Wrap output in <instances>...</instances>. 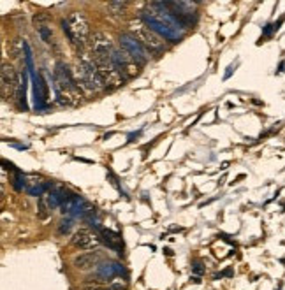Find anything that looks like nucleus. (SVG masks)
<instances>
[{
	"label": "nucleus",
	"instance_id": "obj_1",
	"mask_svg": "<svg viewBox=\"0 0 285 290\" xmlns=\"http://www.w3.org/2000/svg\"><path fill=\"white\" fill-rule=\"evenodd\" d=\"M141 18H143L146 27L152 29L155 34H159L162 39H167L171 42H180L181 40L183 29L174 20L173 14L169 12V9L165 7L164 2H152L150 9L143 11Z\"/></svg>",
	"mask_w": 285,
	"mask_h": 290
},
{
	"label": "nucleus",
	"instance_id": "obj_2",
	"mask_svg": "<svg viewBox=\"0 0 285 290\" xmlns=\"http://www.w3.org/2000/svg\"><path fill=\"white\" fill-rule=\"evenodd\" d=\"M62 30L65 32L71 44L83 48L90 39V25L88 20L81 12H71L65 20H62Z\"/></svg>",
	"mask_w": 285,
	"mask_h": 290
},
{
	"label": "nucleus",
	"instance_id": "obj_3",
	"mask_svg": "<svg viewBox=\"0 0 285 290\" xmlns=\"http://www.w3.org/2000/svg\"><path fill=\"white\" fill-rule=\"evenodd\" d=\"M76 81L78 83H81L86 90H90V92H97V90H101L102 86H104L95 60L86 57V55H83V57L78 60Z\"/></svg>",
	"mask_w": 285,
	"mask_h": 290
},
{
	"label": "nucleus",
	"instance_id": "obj_4",
	"mask_svg": "<svg viewBox=\"0 0 285 290\" xmlns=\"http://www.w3.org/2000/svg\"><path fill=\"white\" fill-rule=\"evenodd\" d=\"M90 49H92V58L97 65H111L113 55V40L108 34L95 32L90 39Z\"/></svg>",
	"mask_w": 285,
	"mask_h": 290
},
{
	"label": "nucleus",
	"instance_id": "obj_5",
	"mask_svg": "<svg viewBox=\"0 0 285 290\" xmlns=\"http://www.w3.org/2000/svg\"><path fill=\"white\" fill-rule=\"evenodd\" d=\"M120 46L136 64L145 65L148 62V49L141 44V40L130 34H120Z\"/></svg>",
	"mask_w": 285,
	"mask_h": 290
},
{
	"label": "nucleus",
	"instance_id": "obj_6",
	"mask_svg": "<svg viewBox=\"0 0 285 290\" xmlns=\"http://www.w3.org/2000/svg\"><path fill=\"white\" fill-rule=\"evenodd\" d=\"M18 88H20V76L16 69L9 64L2 65V97L5 101L18 97Z\"/></svg>",
	"mask_w": 285,
	"mask_h": 290
},
{
	"label": "nucleus",
	"instance_id": "obj_7",
	"mask_svg": "<svg viewBox=\"0 0 285 290\" xmlns=\"http://www.w3.org/2000/svg\"><path fill=\"white\" fill-rule=\"evenodd\" d=\"M99 67V74H101V79L104 83V86L108 90H115V88H120L122 85H125V74L122 71H118L115 65H97Z\"/></svg>",
	"mask_w": 285,
	"mask_h": 290
},
{
	"label": "nucleus",
	"instance_id": "obj_8",
	"mask_svg": "<svg viewBox=\"0 0 285 290\" xmlns=\"http://www.w3.org/2000/svg\"><path fill=\"white\" fill-rule=\"evenodd\" d=\"M71 243L74 248H80V250H95L101 245V239L95 232H90L88 229H80L74 232Z\"/></svg>",
	"mask_w": 285,
	"mask_h": 290
},
{
	"label": "nucleus",
	"instance_id": "obj_9",
	"mask_svg": "<svg viewBox=\"0 0 285 290\" xmlns=\"http://www.w3.org/2000/svg\"><path fill=\"white\" fill-rule=\"evenodd\" d=\"M122 274L127 276V271H125V267L122 266V264H118V262H102V264H99L95 269L97 282H108V280L117 278V276H122Z\"/></svg>",
	"mask_w": 285,
	"mask_h": 290
},
{
	"label": "nucleus",
	"instance_id": "obj_10",
	"mask_svg": "<svg viewBox=\"0 0 285 290\" xmlns=\"http://www.w3.org/2000/svg\"><path fill=\"white\" fill-rule=\"evenodd\" d=\"M136 37L141 40V44L145 46L146 49H150V51H161L164 48V39L159 34L153 32L152 29H148V27H139Z\"/></svg>",
	"mask_w": 285,
	"mask_h": 290
},
{
	"label": "nucleus",
	"instance_id": "obj_11",
	"mask_svg": "<svg viewBox=\"0 0 285 290\" xmlns=\"http://www.w3.org/2000/svg\"><path fill=\"white\" fill-rule=\"evenodd\" d=\"M51 186H53L51 181L42 180V178L36 176V174H28L27 183H25V190H27L28 195H32V197H41V195H44L46 192L51 190Z\"/></svg>",
	"mask_w": 285,
	"mask_h": 290
},
{
	"label": "nucleus",
	"instance_id": "obj_12",
	"mask_svg": "<svg viewBox=\"0 0 285 290\" xmlns=\"http://www.w3.org/2000/svg\"><path fill=\"white\" fill-rule=\"evenodd\" d=\"M97 236H99V239H101L104 245H108V248L115 250L118 255L123 254V241H122V236L118 232H115V230H111V229H104V227H101V229L97 230Z\"/></svg>",
	"mask_w": 285,
	"mask_h": 290
},
{
	"label": "nucleus",
	"instance_id": "obj_13",
	"mask_svg": "<svg viewBox=\"0 0 285 290\" xmlns=\"http://www.w3.org/2000/svg\"><path fill=\"white\" fill-rule=\"evenodd\" d=\"M48 95H49V90L44 77L41 76V74L34 76V101H36V108H44V102L48 101Z\"/></svg>",
	"mask_w": 285,
	"mask_h": 290
},
{
	"label": "nucleus",
	"instance_id": "obj_14",
	"mask_svg": "<svg viewBox=\"0 0 285 290\" xmlns=\"http://www.w3.org/2000/svg\"><path fill=\"white\" fill-rule=\"evenodd\" d=\"M99 260H101V255L99 252H88V254H80L74 257V266L81 271H88L93 266H99Z\"/></svg>",
	"mask_w": 285,
	"mask_h": 290
},
{
	"label": "nucleus",
	"instance_id": "obj_15",
	"mask_svg": "<svg viewBox=\"0 0 285 290\" xmlns=\"http://www.w3.org/2000/svg\"><path fill=\"white\" fill-rule=\"evenodd\" d=\"M51 211H53V206H51V202H49L48 192H46L44 195H41L39 202H37V215H39L41 220H46V218L51 215Z\"/></svg>",
	"mask_w": 285,
	"mask_h": 290
},
{
	"label": "nucleus",
	"instance_id": "obj_16",
	"mask_svg": "<svg viewBox=\"0 0 285 290\" xmlns=\"http://www.w3.org/2000/svg\"><path fill=\"white\" fill-rule=\"evenodd\" d=\"M11 183H12V186H14V190H16V192H21V190L25 188V183H27V176H25V174L21 173L20 169H14V171H12Z\"/></svg>",
	"mask_w": 285,
	"mask_h": 290
},
{
	"label": "nucleus",
	"instance_id": "obj_17",
	"mask_svg": "<svg viewBox=\"0 0 285 290\" xmlns=\"http://www.w3.org/2000/svg\"><path fill=\"white\" fill-rule=\"evenodd\" d=\"M127 7H129V2H122V0H118V2H109L108 4V11L111 12V14H115V16L125 14Z\"/></svg>",
	"mask_w": 285,
	"mask_h": 290
},
{
	"label": "nucleus",
	"instance_id": "obj_18",
	"mask_svg": "<svg viewBox=\"0 0 285 290\" xmlns=\"http://www.w3.org/2000/svg\"><path fill=\"white\" fill-rule=\"evenodd\" d=\"M74 227V220L71 217H65L60 220V223H58V232L62 234V236H65V234L71 232V229Z\"/></svg>",
	"mask_w": 285,
	"mask_h": 290
},
{
	"label": "nucleus",
	"instance_id": "obj_19",
	"mask_svg": "<svg viewBox=\"0 0 285 290\" xmlns=\"http://www.w3.org/2000/svg\"><path fill=\"white\" fill-rule=\"evenodd\" d=\"M39 34H41V37H42V40L44 42H48V44H51V30L46 27V25H39Z\"/></svg>",
	"mask_w": 285,
	"mask_h": 290
},
{
	"label": "nucleus",
	"instance_id": "obj_20",
	"mask_svg": "<svg viewBox=\"0 0 285 290\" xmlns=\"http://www.w3.org/2000/svg\"><path fill=\"white\" fill-rule=\"evenodd\" d=\"M282 21H284V18H280V20H278L277 23H273V25H268V27H266V29H264V37H269V36H273V34L277 32L278 29H280Z\"/></svg>",
	"mask_w": 285,
	"mask_h": 290
},
{
	"label": "nucleus",
	"instance_id": "obj_21",
	"mask_svg": "<svg viewBox=\"0 0 285 290\" xmlns=\"http://www.w3.org/2000/svg\"><path fill=\"white\" fill-rule=\"evenodd\" d=\"M192 271L197 274V276H201V274L204 273V267H203V264H201V262H199V260H196V262H194V266H192Z\"/></svg>",
	"mask_w": 285,
	"mask_h": 290
},
{
	"label": "nucleus",
	"instance_id": "obj_22",
	"mask_svg": "<svg viewBox=\"0 0 285 290\" xmlns=\"http://www.w3.org/2000/svg\"><path fill=\"white\" fill-rule=\"evenodd\" d=\"M86 290H115V289H111V287H109V289H102V287H95V289H86Z\"/></svg>",
	"mask_w": 285,
	"mask_h": 290
}]
</instances>
